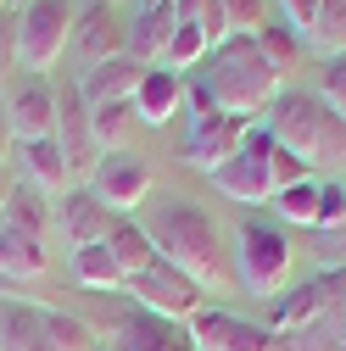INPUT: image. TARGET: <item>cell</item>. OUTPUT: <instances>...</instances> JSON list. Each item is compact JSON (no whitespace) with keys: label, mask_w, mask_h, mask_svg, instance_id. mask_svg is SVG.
<instances>
[{"label":"cell","mask_w":346,"mask_h":351,"mask_svg":"<svg viewBox=\"0 0 346 351\" xmlns=\"http://www.w3.org/2000/svg\"><path fill=\"white\" fill-rule=\"evenodd\" d=\"M146 234L157 245L162 262H173L179 274H190L201 290H224L229 285V256H224V229L212 223V217L185 201V195H173V201H157L151 217H146Z\"/></svg>","instance_id":"6da1fadb"},{"label":"cell","mask_w":346,"mask_h":351,"mask_svg":"<svg viewBox=\"0 0 346 351\" xmlns=\"http://www.w3.org/2000/svg\"><path fill=\"white\" fill-rule=\"evenodd\" d=\"M201 67H207L201 90L212 95V106L229 117H246V123H257V112H268L274 95L285 90V78L268 67V56L257 51L251 34H229L224 45H212V56Z\"/></svg>","instance_id":"7a4b0ae2"},{"label":"cell","mask_w":346,"mask_h":351,"mask_svg":"<svg viewBox=\"0 0 346 351\" xmlns=\"http://www.w3.org/2000/svg\"><path fill=\"white\" fill-rule=\"evenodd\" d=\"M263 128L279 151H290L301 167H346V117L330 112L308 90H279L274 106L263 112Z\"/></svg>","instance_id":"3957f363"},{"label":"cell","mask_w":346,"mask_h":351,"mask_svg":"<svg viewBox=\"0 0 346 351\" xmlns=\"http://www.w3.org/2000/svg\"><path fill=\"white\" fill-rule=\"evenodd\" d=\"M290 240L268 223H257V217H246V223L235 229V268H240V285L257 295V301H279L285 295V279H290Z\"/></svg>","instance_id":"277c9868"},{"label":"cell","mask_w":346,"mask_h":351,"mask_svg":"<svg viewBox=\"0 0 346 351\" xmlns=\"http://www.w3.org/2000/svg\"><path fill=\"white\" fill-rule=\"evenodd\" d=\"M73 23H78L73 0H23V12H17V67L45 78L56 67V56L67 51Z\"/></svg>","instance_id":"5b68a950"},{"label":"cell","mask_w":346,"mask_h":351,"mask_svg":"<svg viewBox=\"0 0 346 351\" xmlns=\"http://www.w3.org/2000/svg\"><path fill=\"white\" fill-rule=\"evenodd\" d=\"M212 184H218L229 201H240V206H263V201H274V134L263 123H251V134H246V145L224 162V167H212L207 173Z\"/></svg>","instance_id":"8992f818"},{"label":"cell","mask_w":346,"mask_h":351,"mask_svg":"<svg viewBox=\"0 0 346 351\" xmlns=\"http://www.w3.org/2000/svg\"><path fill=\"white\" fill-rule=\"evenodd\" d=\"M128 295L140 301V313H157V318H173V324H190L201 313V301H207V290L190 274H179L173 262H162V256L151 262L146 274L128 279Z\"/></svg>","instance_id":"52a82bcc"},{"label":"cell","mask_w":346,"mask_h":351,"mask_svg":"<svg viewBox=\"0 0 346 351\" xmlns=\"http://www.w3.org/2000/svg\"><path fill=\"white\" fill-rule=\"evenodd\" d=\"M67 51L78 56V67H84V73L101 67V62H112V56H128V23L117 17L112 0H90V6L78 12Z\"/></svg>","instance_id":"ba28073f"},{"label":"cell","mask_w":346,"mask_h":351,"mask_svg":"<svg viewBox=\"0 0 346 351\" xmlns=\"http://www.w3.org/2000/svg\"><path fill=\"white\" fill-rule=\"evenodd\" d=\"M341 295H346V268H319V274H308L296 290H285V295L274 301V335H296V329L319 324Z\"/></svg>","instance_id":"9c48e42d"},{"label":"cell","mask_w":346,"mask_h":351,"mask_svg":"<svg viewBox=\"0 0 346 351\" xmlns=\"http://www.w3.org/2000/svg\"><path fill=\"white\" fill-rule=\"evenodd\" d=\"M90 190H95V195L123 217V212H135V206H146V201H151V162H146L140 151H112V156H101V162H95Z\"/></svg>","instance_id":"30bf717a"},{"label":"cell","mask_w":346,"mask_h":351,"mask_svg":"<svg viewBox=\"0 0 346 351\" xmlns=\"http://www.w3.org/2000/svg\"><path fill=\"white\" fill-rule=\"evenodd\" d=\"M6 123H12V140H51L56 134V84L51 78H17L6 95Z\"/></svg>","instance_id":"8fae6325"},{"label":"cell","mask_w":346,"mask_h":351,"mask_svg":"<svg viewBox=\"0 0 346 351\" xmlns=\"http://www.w3.org/2000/svg\"><path fill=\"white\" fill-rule=\"evenodd\" d=\"M56 145L67 156L73 179L78 173H95L101 151H95V134H90V106H84V95H78V78L56 84Z\"/></svg>","instance_id":"7c38bea8"},{"label":"cell","mask_w":346,"mask_h":351,"mask_svg":"<svg viewBox=\"0 0 346 351\" xmlns=\"http://www.w3.org/2000/svg\"><path fill=\"white\" fill-rule=\"evenodd\" d=\"M190 340H196V351H274V329L268 324L235 318L224 306H201L190 318Z\"/></svg>","instance_id":"4fadbf2b"},{"label":"cell","mask_w":346,"mask_h":351,"mask_svg":"<svg viewBox=\"0 0 346 351\" xmlns=\"http://www.w3.org/2000/svg\"><path fill=\"white\" fill-rule=\"evenodd\" d=\"M246 134H251V123H246V117L212 112V117L190 123V134H185V162L201 167V173H212V167H224V162L246 145Z\"/></svg>","instance_id":"5bb4252c"},{"label":"cell","mask_w":346,"mask_h":351,"mask_svg":"<svg viewBox=\"0 0 346 351\" xmlns=\"http://www.w3.org/2000/svg\"><path fill=\"white\" fill-rule=\"evenodd\" d=\"M62 206H56V223H62V234H67V245L78 251V245H106V234L123 223V217L95 195V190H67V195H56Z\"/></svg>","instance_id":"9a60e30c"},{"label":"cell","mask_w":346,"mask_h":351,"mask_svg":"<svg viewBox=\"0 0 346 351\" xmlns=\"http://www.w3.org/2000/svg\"><path fill=\"white\" fill-rule=\"evenodd\" d=\"M185 90H190V78L185 73H173V67H146L140 73V90H135V117L146 128H162L185 112Z\"/></svg>","instance_id":"2e32d148"},{"label":"cell","mask_w":346,"mask_h":351,"mask_svg":"<svg viewBox=\"0 0 346 351\" xmlns=\"http://www.w3.org/2000/svg\"><path fill=\"white\" fill-rule=\"evenodd\" d=\"M140 62L135 56H112V62H101V67H90V73H78V95H84V106H112V101H135V90H140Z\"/></svg>","instance_id":"e0dca14e"},{"label":"cell","mask_w":346,"mask_h":351,"mask_svg":"<svg viewBox=\"0 0 346 351\" xmlns=\"http://www.w3.org/2000/svg\"><path fill=\"white\" fill-rule=\"evenodd\" d=\"M51 268V251L39 234L28 229H12V223H0V279H12V285H28Z\"/></svg>","instance_id":"ac0fdd59"},{"label":"cell","mask_w":346,"mask_h":351,"mask_svg":"<svg viewBox=\"0 0 346 351\" xmlns=\"http://www.w3.org/2000/svg\"><path fill=\"white\" fill-rule=\"evenodd\" d=\"M17 156H23V173H28V184H34V190H45V195H67L73 173H67V156H62L56 134H51V140H23Z\"/></svg>","instance_id":"d6986e66"},{"label":"cell","mask_w":346,"mask_h":351,"mask_svg":"<svg viewBox=\"0 0 346 351\" xmlns=\"http://www.w3.org/2000/svg\"><path fill=\"white\" fill-rule=\"evenodd\" d=\"M173 28H179V12H173V6H140L135 23H128V56H135L140 67L146 62H162Z\"/></svg>","instance_id":"ffe728a7"},{"label":"cell","mask_w":346,"mask_h":351,"mask_svg":"<svg viewBox=\"0 0 346 351\" xmlns=\"http://www.w3.org/2000/svg\"><path fill=\"white\" fill-rule=\"evenodd\" d=\"M0 329H6V351H62L45 329V306L39 301H12Z\"/></svg>","instance_id":"44dd1931"},{"label":"cell","mask_w":346,"mask_h":351,"mask_svg":"<svg viewBox=\"0 0 346 351\" xmlns=\"http://www.w3.org/2000/svg\"><path fill=\"white\" fill-rule=\"evenodd\" d=\"M135 101H112V106H95L90 112V134H95V151L112 156V151H135Z\"/></svg>","instance_id":"7402d4cb"},{"label":"cell","mask_w":346,"mask_h":351,"mask_svg":"<svg viewBox=\"0 0 346 351\" xmlns=\"http://www.w3.org/2000/svg\"><path fill=\"white\" fill-rule=\"evenodd\" d=\"M106 251H112V262L123 268V279H135V274H146L151 262H157V245H151V234H146V223H135V217H123V223L106 234Z\"/></svg>","instance_id":"603a6c76"},{"label":"cell","mask_w":346,"mask_h":351,"mask_svg":"<svg viewBox=\"0 0 346 351\" xmlns=\"http://www.w3.org/2000/svg\"><path fill=\"white\" fill-rule=\"evenodd\" d=\"M0 223H12V229H28V234H39V240H45V229H51V206H45V190H34L28 179H23V184H12V195H6V212H0Z\"/></svg>","instance_id":"cb8c5ba5"},{"label":"cell","mask_w":346,"mask_h":351,"mask_svg":"<svg viewBox=\"0 0 346 351\" xmlns=\"http://www.w3.org/2000/svg\"><path fill=\"white\" fill-rule=\"evenodd\" d=\"M73 279L90 285V290H123V285H128L106 245H78V251H73Z\"/></svg>","instance_id":"d4e9b609"},{"label":"cell","mask_w":346,"mask_h":351,"mask_svg":"<svg viewBox=\"0 0 346 351\" xmlns=\"http://www.w3.org/2000/svg\"><path fill=\"white\" fill-rule=\"evenodd\" d=\"M251 39H257V51L268 56V67H274L279 78H285V73H296L301 51H308V45H301V34H296V28H285V23H263Z\"/></svg>","instance_id":"484cf974"},{"label":"cell","mask_w":346,"mask_h":351,"mask_svg":"<svg viewBox=\"0 0 346 351\" xmlns=\"http://www.w3.org/2000/svg\"><path fill=\"white\" fill-rule=\"evenodd\" d=\"M212 56V39H207V28L201 23H179L173 28V39H168V51H162V67H173V73H190V67H201Z\"/></svg>","instance_id":"4316f807"},{"label":"cell","mask_w":346,"mask_h":351,"mask_svg":"<svg viewBox=\"0 0 346 351\" xmlns=\"http://www.w3.org/2000/svg\"><path fill=\"white\" fill-rule=\"evenodd\" d=\"M319 184H324V179H301V184L279 190V195L268 201L274 217H285V223H301V229H319Z\"/></svg>","instance_id":"83f0119b"},{"label":"cell","mask_w":346,"mask_h":351,"mask_svg":"<svg viewBox=\"0 0 346 351\" xmlns=\"http://www.w3.org/2000/svg\"><path fill=\"white\" fill-rule=\"evenodd\" d=\"M308 45L324 56H346V0H319V17L308 28Z\"/></svg>","instance_id":"f1b7e54d"},{"label":"cell","mask_w":346,"mask_h":351,"mask_svg":"<svg viewBox=\"0 0 346 351\" xmlns=\"http://www.w3.org/2000/svg\"><path fill=\"white\" fill-rule=\"evenodd\" d=\"M45 329H51V340H56L62 351H95L90 324L73 318V313H62V306H45Z\"/></svg>","instance_id":"f546056e"},{"label":"cell","mask_w":346,"mask_h":351,"mask_svg":"<svg viewBox=\"0 0 346 351\" xmlns=\"http://www.w3.org/2000/svg\"><path fill=\"white\" fill-rule=\"evenodd\" d=\"M319 101L346 117V56H324V67H319Z\"/></svg>","instance_id":"4dcf8cb0"},{"label":"cell","mask_w":346,"mask_h":351,"mask_svg":"<svg viewBox=\"0 0 346 351\" xmlns=\"http://www.w3.org/2000/svg\"><path fill=\"white\" fill-rule=\"evenodd\" d=\"M319 229H346V184L341 179H324L319 184Z\"/></svg>","instance_id":"1f68e13d"},{"label":"cell","mask_w":346,"mask_h":351,"mask_svg":"<svg viewBox=\"0 0 346 351\" xmlns=\"http://www.w3.org/2000/svg\"><path fill=\"white\" fill-rule=\"evenodd\" d=\"M279 6H285V28H296L301 45H308V28H313V17H319V0H279Z\"/></svg>","instance_id":"d6a6232c"},{"label":"cell","mask_w":346,"mask_h":351,"mask_svg":"<svg viewBox=\"0 0 346 351\" xmlns=\"http://www.w3.org/2000/svg\"><path fill=\"white\" fill-rule=\"evenodd\" d=\"M17 73V17H0V84Z\"/></svg>","instance_id":"836d02e7"},{"label":"cell","mask_w":346,"mask_h":351,"mask_svg":"<svg viewBox=\"0 0 346 351\" xmlns=\"http://www.w3.org/2000/svg\"><path fill=\"white\" fill-rule=\"evenodd\" d=\"M212 0H173V12H179V23H201Z\"/></svg>","instance_id":"e575fe53"},{"label":"cell","mask_w":346,"mask_h":351,"mask_svg":"<svg viewBox=\"0 0 346 351\" xmlns=\"http://www.w3.org/2000/svg\"><path fill=\"white\" fill-rule=\"evenodd\" d=\"M17 151V140H12V123H6V101H0V162H6Z\"/></svg>","instance_id":"d590c367"},{"label":"cell","mask_w":346,"mask_h":351,"mask_svg":"<svg viewBox=\"0 0 346 351\" xmlns=\"http://www.w3.org/2000/svg\"><path fill=\"white\" fill-rule=\"evenodd\" d=\"M6 195H12V179H6V167H0V212H6Z\"/></svg>","instance_id":"8d00e7d4"},{"label":"cell","mask_w":346,"mask_h":351,"mask_svg":"<svg viewBox=\"0 0 346 351\" xmlns=\"http://www.w3.org/2000/svg\"><path fill=\"white\" fill-rule=\"evenodd\" d=\"M140 6H173V0H135V12H140Z\"/></svg>","instance_id":"74e56055"},{"label":"cell","mask_w":346,"mask_h":351,"mask_svg":"<svg viewBox=\"0 0 346 351\" xmlns=\"http://www.w3.org/2000/svg\"><path fill=\"white\" fill-rule=\"evenodd\" d=\"M0 295H17V285H12V279H0Z\"/></svg>","instance_id":"f35d334b"},{"label":"cell","mask_w":346,"mask_h":351,"mask_svg":"<svg viewBox=\"0 0 346 351\" xmlns=\"http://www.w3.org/2000/svg\"><path fill=\"white\" fill-rule=\"evenodd\" d=\"M6 6H12V0H0V17H6Z\"/></svg>","instance_id":"ab89813d"},{"label":"cell","mask_w":346,"mask_h":351,"mask_svg":"<svg viewBox=\"0 0 346 351\" xmlns=\"http://www.w3.org/2000/svg\"><path fill=\"white\" fill-rule=\"evenodd\" d=\"M341 184H346V173H341Z\"/></svg>","instance_id":"60d3db41"}]
</instances>
